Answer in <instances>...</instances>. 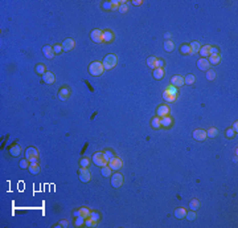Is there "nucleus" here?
Wrapping results in <instances>:
<instances>
[{"label":"nucleus","instance_id":"ea45409f","mask_svg":"<svg viewBox=\"0 0 238 228\" xmlns=\"http://www.w3.org/2000/svg\"><path fill=\"white\" fill-rule=\"evenodd\" d=\"M185 217H187L188 220L189 221H192V220H195L196 219V214H195V211H189V212H187V215H185Z\"/></svg>","mask_w":238,"mask_h":228},{"label":"nucleus","instance_id":"f257e3e1","mask_svg":"<svg viewBox=\"0 0 238 228\" xmlns=\"http://www.w3.org/2000/svg\"><path fill=\"white\" fill-rule=\"evenodd\" d=\"M103 70H105V69H103V65H102V62H99V61L91 62L90 66H89V73L94 77L101 76L102 73H103Z\"/></svg>","mask_w":238,"mask_h":228},{"label":"nucleus","instance_id":"8fccbe9b","mask_svg":"<svg viewBox=\"0 0 238 228\" xmlns=\"http://www.w3.org/2000/svg\"><path fill=\"white\" fill-rule=\"evenodd\" d=\"M167 89H168V90H170L171 93L173 94V96H176V97H177V90H176V88H175V86H172V85H170V86L167 88Z\"/></svg>","mask_w":238,"mask_h":228},{"label":"nucleus","instance_id":"c756f323","mask_svg":"<svg viewBox=\"0 0 238 228\" xmlns=\"http://www.w3.org/2000/svg\"><path fill=\"white\" fill-rule=\"evenodd\" d=\"M151 126L154 127V129H159V127L162 126V125H160V117H154V118H152Z\"/></svg>","mask_w":238,"mask_h":228},{"label":"nucleus","instance_id":"37998d69","mask_svg":"<svg viewBox=\"0 0 238 228\" xmlns=\"http://www.w3.org/2000/svg\"><path fill=\"white\" fill-rule=\"evenodd\" d=\"M110 4H111V11H115V9H118V8H119V1H118V0H111Z\"/></svg>","mask_w":238,"mask_h":228},{"label":"nucleus","instance_id":"423d86ee","mask_svg":"<svg viewBox=\"0 0 238 228\" xmlns=\"http://www.w3.org/2000/svg\"><path fill=\"white\" fill-rule=\"evenodd\" d=\"M122 166H123V162L120 158L114 156V158H111V159L108 160V167L111 170H119V168H122Z\"/></svg>","mask_w":238,"mask_h":228},{"label":"nucleus","instance_id":"6ab92c4d","mask_svg":"<svg viewBox=\"0 0 238 228\" xmlns=\"http://www.w3.org/2000/svg\"><path fill=\"white\" fill-rule=\"evenodd\" d=\"M185 215H187V211H185L183 207H179V208L175 210V216H176L177 219H184Z\"/></svg>","mask_w":238,"mask_h":228},{"label":"nucleus","instance_id":"ddd939ff","mask_svg":"<svg viewBox=\"0 0 238 228\" xmlns=\"http://www.w3.org/2000/svg\"><path fill=\"white\" fill-rule=\"evenodd\" d=\"M61 45H62V49L65 52L72 51L73 48H74V40H73V39H66V40H64V43H62Z\"/></svg>","mask_w":238,"mask_h":228},{"label":"nucleus","instance_id":"5fc2aeb1","mask_svg":"<svg viewBox=\"0 0 238 228\" xmlns=\"http://www.w3.org/2000/svg\"><path fill=\"white\" fill-rule=\"evenodd\" d=\"M103 8H105V9H111V4H110V1H105V3H103Z\"/></svg>","mask_w":238,"mask_h":228},{"label":"nucleus","instance_id":"4be33fe9","mask_svg":"<svg viewBox=\"0 0 238 228\" xmlns=\"http://www.w3.org/2000/svg\"><path fill=\"white\" fill-rule=\"evenodd\" d=\"M189 47H191V54H195V53H198V52H200L201 45H200V43H197V41H193Z\"/></svg>","mask_w":238,"mask_h":228},{"label":"nucleus","instance_id":"20e7f679","mask_svg":"<svg viewBox=\"0 0 238 228\" xmlns=\"http://www.w3.org/2000/svg\"><path fill=\"white\" fill-rule=\"evenodd\" d=\"M37 156H39V152L35 147H29L27 148L25 151V158L29 160L31 163H37Z\"/></svg>","mask_w":238,"mask_h":228},{"label":"nucleus","instance_id":"79ce46f5","mask_svg":"<svg viewBox=\"0 0 238 228\" xmlns=\"http://www.w3.org/2000/svg\"><path fill=\"white\" fill-rule=\"evenodd\" d=\"M29 163H31V162H29V160L25 158V159L20 160V167H21V168H28V167H29Z\"/></svg>","mask_w":238,"mask_h":228},{"label":"nucleus","instance_id":"e433bc0d","mask_svg":"<svg viewBox=\"0 0 238 228\" xmlns=\"http://www.w3.org/2000/svg\"><path fill=\"white\" fill-rule=\"evenodd\" d=\"M97 223H98V221L93 220L91 217H87L86 220H85V225H86V227H95V225H97Z\"/></svg>","mask_w":238,"mask_h":228},{"label":"nucleus","instance_id":"3c124183","mask_svg":"<svg viewBox=\"0 0 238 228\" xmlns=\"http://www.w3.org/2000/svg\"><path fill=\"white\" fill-rule=\"evenodd\" d=\"M89 217H91L93 220H95V221H98L99 220V215L97 214V212H90V216Z\"/></svg>","mask_w":238,"mask_h":228},{"label":"nucleus","instance_id":"393cba45","mask_svg":"<svg viewBox=\"0 0 238 228\" xmlns=\"http://www.w3.org/2000/svg\"><path fill=\"white\" fill-rule=\"evenodd\" d=\"M171 123H172V118H171L170 116L163 117L162 120H160V125H162V126H164V127H168Z\"/></svg>","mask_w":238,"mask_h":228},{"label":"nucleus","instance_id":"9b49d317","mask_svg":"<svg viewBox=\"0 0 238 228\" xmlns=\"http://www.w3.org/2000/svg\"><path fill=\"white\" fill-rule=\"evenodd\" d=\"M183 84H184V78L181 76H173L172 78H171V85L175 88L183 86Z\"/></svg>","mask_w":238,"mask_h":228},{"label":"nucleus","instance_id":"bb28decb","mask_svg":"<svg viewBox=\"0 0 238 228\" xmlns=\"http://www.w3.org/2000/svg\"><path fill=\"white\" fill-rule=\"evenodd\" d=\"M28 170H29V173H31V174H39L40 167H39V164H37V163H31V164H29V167H28Z\"/></svg>","mask_w":238,"mask_h":228},{"label":"nucleus","instance_id":"a19ab883","mask_svg":"<svg viewBox=\"0 0 238 228\" xmlns=\"http://www.w3.org/2000/svg\"><path fill=\"white\" fill-rule=\"evenodd\" d=\"M85 217H82V216H77V219H76V225L77 227H79V225H82V224H85Z\"/></svg>","mask_w":238,"mask_h":228},{"label":"nucleus","instance_id":"6e6d98bb","mask_svg":"<svg viewBox=\"0 0 238 228\" xmlns=\"http://www.w3.org/2000/svg\"><path fill=\"white\" fill-rule=\"evenodd\" d=\"M231 129H233V130L235 131V134H237V131H238V123L237 122L233 123V127H231Z\"/></svg>","mask_w":238,"mask_h":228},{"label":"nucleus","instance_id":"72a5a7b5","mask_svg":"<svg viewBox=\"0 0 238 228\" xmlns=\"http://www.w3.org/2000/svg\"><path fill=\"white\" fill-rule=\"evenodd\" d=\"M198 207H200V202H198L197 199H193V200H191V203H189V208H191L192 211H196V210H198Z\"/></svg>","mask_w":238,"mask_h":228},{"label":"nucleus","instance_id":"f8f14e48","mask_svg":"<svg viewBox=\"0 0 238 228\" xmlns=\"http://www.w3.org/2000/svg\"><path fill=\"white\" fill-rule=\"evenodd\" d=\"M156 114H158V117H166V116H168L170 114V108L167 105H162V106H159L158 108V110H156Z\"/></svg>","mask_w":238,"mask_h":228},{"label":"nucleus","instance_id":"864d4df0","mask_svg":"<svg viewBox=\"0 0 238 228\" xmlns=\"http://www.w3.org/2000/svg\"><path fill=\"white\" fill-rule=\"evenodd\" d=\"M68 225H69L68 220H61L60 221V224H58V227H68Z\"/></svg>","mask_w":238,"mask_h":228},{"label":"nucleus","instance_id":"2f4dec72","mask_svg":"<svg viewBox=\"0 0 238 228\" xmlns=\"http://www.w3.org/2000/svg\"><path fill=\"white\" fill-rule=\"evenodd\" d=\"M217 135H218V130L214 129V127H210L209 130L206 131V137H209V138H214V137H217Z\"/></svg>","mask_w":238,"mask_h":228},{"label":"nucleus","instance_id":"9d476101","mask_svg":"<svg viewBox=\"0 0 238 228\" xmlns=\"http://www.w3.org/2000/svg\"><path fill=\"white\" fill-rule=\"evenodd\" d=\"M90 212H91V211L89 210V208L82 207V208H79L78 211L74 212V216H82V217H85V219H87V217L90 216Z\"/></svg>","mask_w":238,"mask_h":228},{"label":"nucleus","instance_id":"dca6fc26","mask_svg":"<svg viewBox=\"0 0 238 228\" xmlns=\"http://www.w3.org/2000/svg\"><path fill=\"white\" fill-rule=\"evenodd\" d=\"M43 80L45 84H53L56 77H54V74L52 72H45V74H43Z\"/></svg>","mask_w":238,"mask_h":228},{"label":"nucleus","instance_id":"5701e85b","mask_svg":"<svg viewBox=\"0 0 238 228\" xmlns=\"http://www.w3.org/2000/svg\"><path fill=\"white\" fill-rule=\"evenodd\" d=\"M20 151H21V147L19 145H13L9 148V152H11V155H13V156H19L20 155Z\"/></svg>","mask_w":238,"mask_h":228},{"label":"nucleus","instance_id":"a878e982","mask_svg":"<svg viewBox=\"0 0 238 228\" xmlns=\"http://www.w3.org/2000/svg\"><path fill=\"white\" fill-rule=\"evenodd\" d=\"M209 49H210L209 45H204V47L200 48V52H198V53L201 54V57L205 58L206 56H209Z\"/></svg>","mask_w":238,"mask_h":228},{"label":"nucleus","instance_id":"13d9d810","mask_svg":"<svg viewBox=\"0 0 238 228\" xmlns=\"http://www.w3.org/2000/svg\"><path fill=\"white\" fill-rule=\"evenodd\" d=\"M164 37H166V39H171V33H166V35H164Z\"/></svg>","mask_w":238,"mask_h":228},{"label":"nucleus","instance_id":"49530a36","mask_svg":"<svg viewBox=\"0 0 238 228\" xmlns=\"http://www.w3.org/2000/svg\"><path fill=\"white\" fill-rule=\"evenodd\" d=\"M89 163H90V160L87 159V158H82L79 164H81V167H89Z\"/></svg>","mask_w":238,"mask_h":228},{"label":"nucleus","instance_id":"7ed1b4c3","mask_svg":"<svg viewBox=\"0 0 238 228\" xmlns=\"http://www.w3.org/2000/svg\"><path fill=\"white\" fill-rule=\"evenodd\" d=\"M93 162L94 164H97L99 167H103V166H107L108 164V160L105 158V154L103 152H95L93 155Z\"/></svg>","mask_w":238,"mask_h":228},{"label":"nucleus","instance_id":"de8ad7c7","mask_svg":"<svg viewBox=\"0 0 238 228\" xmlns=\"http://www.w3.org/2000/svg\"><path fill=\"white\" fill-rule=\"evenodd\" d=\"M103 154H105V158L107 160H110L111 159V158H114V154H112V151H110V150H107V151H105L103 152Z\"/></svg>","mask_w":238,"mask_h":228},{"label":"nucleus","instance_id":"4468645a","mask_svg":"<svg viewBox=\"0 0 238 228\" xmlns=\"http://www.w3.org/2000/svg\"><path fill=\"white\" fill-rule=\"evenodd\" d=\"M209 62H208V60L206 58H204V57H201L200 60L197 61V66H198V69L200 70H208L209 69Z\"/></svg>","mask_w":238,"mask_h":228},{"label":"nucleus","instance_id":"603ef678","mask_svg":"<svg viewBox=\"0 0 238 228\" xmlns=\"http://www.w3.org/2000/svg\"><path fill=\"white\" fill-rule=\"evenodd\" d=\"M210 54H218V49H217L216 47H210V49H209V56Z\"/></svg>","mask_w":238,"mask_h":228},{"label":"nucleus","instance_id":"c9c22d12","mask_svg":"<svg viewBox=\"0 0 238 228\" xmlns=\"http://www.w3.org/2000/svg\"><path fill=\"white\" fill-rule=\"evenodd\" d=\"M214 78H216V72L212 70V69H208V70H206V80L213 81Z\"/></svg>","mask_w":238,"mask_h":228},{"label":"nucleus","instance_id":"4d7b16f0","mask_svg":"<svg viewBox=\"0 0 238 228\" xmlns=\"http://www.w3.org/2000/svg\"><path fill=\"white\" fill-rule=\"evenodd\" d=\"M142 3H143L142 0H134V1H132V4H134V5H140Z\"/></svg>","mask_w":238,"mask_h":228},{"label":"nucleus","instance_id":"cd10ccee","mask_svg":"<svg viewBox=\"0 0 238 228\" xmlns=\"http://www.w3.org/2000/svg\"><path fill=\"white\" fill-rule=\"evenodd\" d=\"M101 174L103 175L105 178H110V177H111V168L108 167V164H107V166H103V167H102Z\"/></svg>","mask_w":238,"mask_h":228},{"label":"nucleus","instance_id":"f03ea898","mask_svg":"<svg viewBox=\"0 0 238 228\" xmlns=\"http://www.w3.org/2000/svg\"><path fill=\"white\" fill-rule=\"evenodd\" d=\"M102 65H103V69H112L116 65V56L115 54H107V56L103 58Z\"/></svg>","mask_w":238,"mask_h":228},{"label":"nucleus","instance_id":"6e6552de","mask_svg":"<svg viewBox=\"0 0 238 228\" xmlns=\"http://www.w3.org/2000/svg\"><path fill=\"white\" fill-rule=\"evenodd\" d=\"M123 185V177L120 174H114L111 177V186L114 188H119Z\"/></svg>","mask_w":238,"mask_h":228},{"label":"nucleus","instance_id":"473e14b6","mask_svg":"<svg viewBox=\"0 0 238 228\" xmlns=\"http://www.w3.org/2000/svg\"><path fill=\"white\" fill-rule=\"evenodd\" d=\"M164 49H166L167 52H172L173 49H175V45H173V43L171 40H167L166 43H164Z\"/></svg>","mask_w":238,"mask_h":228},{"label":"nucleus","instance_id":"a211bd4d","mask_svg":"<svg viewBox=\"0 0 238 228\" xmlns=\"http://www.w3.org/2000/svg\"><path fill=\"white\" fill-rule=\"evenodd\" d=\"M163 98H164L167 102H173L175 100H176V96H173V94L171 93L168 89H166V90H164V93H163Z\"/></svg>","mask_w":238,"mask_h":228},{"label":"nucleus","instance_id":"09e8293b","mask_svg":"<svg viewBox=\"0 0 238 228\" xmlns=\"http://www.w3.org/2000/svg\"><path fill=\"white\" fill-rule=\"evenodd\" d=\"M163 66H164V60H163V58H158V60H156V68L163 69Z\"/></svg>","mask_w":238,"mask_h":228},{"label":"nucleus","instance_id":"c03bdc74","mask_svg":"<svg viewBox=\"0 0 238 228\" xmlns=\"http://www.w3.org/2000/svg\"><path fill=\"white\" fill-rule=\"evenodd\" d=\"M53 51H54V53L56 54H58V53H61L64 49H62V45H60V44H56L53 47Z\"/></svg>","mask_w":238,"mask_h":228},{"label":"nucleus","instance_id":"7c9ffc66","mask_svg":"<svg viewBox=\"0 0 238 228\" xmlns=\"http://www.w3.org/2000/svg\"><path fill=\"white\" fill-rule=\"evenodd\" d=\"M156 57H148L147 58V65L151 69H156Z\"/></svg>","mask_w":238,"mask_h":228},{"label":"nucleus","instance_id":"1a4fd4ad","mask_svg":"<svg viewBox=\"0 0 238 228\" xmlns=\"http://www.w3.org/2000/svg\"><path fill=\"white\" fill-rule=\"evenodd\" d=\"M193 138H195L196 141H205L206 138V131L202 130V129H196L193 130Z\"/></svg>","mask_w":238,"mask_h":228},{"label":"nucleus","instance_id":"2eb2a0df","mask_svg":"<svg viewBox=\"0 0 238 228\" xmlns=\"http://www.w3.org/2000/svg\"><path fill=\"white\" fill-rule=\"evenodd\" d=\"M70 96V92H69L68 88H61L60 92H58V98L61 100V101H66Z\"/></svg>","mask_w":238,"mask_h":228},{"label":"nucleus","instance_id":"58836bf2","mask_svg":"<svg viewBox=\"0 0 238 228\" xmlns=\"http://www.w3.org/2000/svg\"><path fill=\"white\" fill-rule=\"evenodd\" d=\"M36 72L39 73V74H45V65H43V64H39V65L36 66Z\"/></svg>","mask_w":238,"mask_h":228},{"label":"nucleus","instance_id":"a18cd8bd","mask_svg":"<svg viewBox=\"0 0 238 228\" xmlns=\"http://www.w3.org/2000/svg\"><path fill=\"white\" fill-rule=\"evenodd\" d=\"M225 134H226V137H227V138H234L235 131L233 130V129H227V130L225 131Z\"/></svg>","mask_w":238,"mask_h":228},{"label":"nucleus","instance_id":"f704fd0d","mask_svg":"<svg viewBox=\"0 0 238 228\" xmlns=\"http://www.w3.org/2000/svg\"><path fill=\"white\" fill-rule=\"evenodd\" d=\"M180 52L181 54H191V47L188 44H184V45L180 47Z\"/></svg>","mask_w":238,"mask_h":228},{"label":"nucleus","instance_id":"0eeeda50","mask_svg":"<svg viewBox=\"0 0 238 228\" xmlns=\"http://www.w3.org/2000/svg\"><path fill=\"white\" fill-rule=\"evenodd\" d=\"M90 37L94 43H98V44L103 43V32H102L101 29H94L93 32H91Z\"/></svg>","mask_w":238,"mask_h":228},{"label":"nucleus","instance_id":"c85d7f7f","mask_svg":"<svg viewBox=\"0 0 238 228\" xmlns=\"http://www.w3.org/2000/svg\"><path fill=\"white\" fill-rule=\"evenodd\" d=\"M195 81H196V77L193 74H187L184 78V84H187V85H193Z\"/></svg>","mask_w":238,"mask_h":228},{"label":"nucleus","instance_id":"aec40b11","mask_svg":"<svg viewBox=\"0 0 238 228\" xmlns=\"http://www.w3.org/2000/svg\"><path fill=\"white\" fill-rule=\"evenodd\" d=\"M220 61H221V58H220V56L218 54H210L209 56V60H208V62L209 64H212V65H218L220 64Z\"/></svg>","mask_w":238,"mask_h":228},{"label":"nucleus","instance_id":"4c0bfd02","mask_svg":"<svg viewBox=\"0 0 238 228\" xmlns=\"http://www.w3.org/2000/svg\"><path fill=\"white\" fill-rule=\"evenodd\" d=\"M118 11L120 12V13H126V12L128 11V7H127V4L126 3H120V4H119Z\"/></svg>","mask_w":238,"mask_h":228},{"label":"nucleus","instance_id":"b1692460","mask_svg":"<svg viewBox=\"0 0 238 228\" xmlns=\"http://www.w3.org/2000/svg\"><path fill=\"white\" fill-rule=\"evenodd\" d=\"M154 77H155L156 80H162L163 77H164V70L162 68L154 69Z\"/></svg>","mask_w":238,"mask_h":228},{"label":"nucleus","instance_id":"412c9836","mask_svg":"<svg viewBox=\"0 0 238 228\" xmlns=\"http://www.w3.org/2000/svg\"><path fill=\"white\" fill-rule=\"evenodd\" d=\"M114 40V35H112L111 31H105L103 32V41L105 43H111Z\"/></svg>","mask_w":238,"mask_h":228},{"label":"nucleus","instance_id":"f3484780","mask_svg":"<svg viewBox=\"0 0 238 228\" xmlns=\"http://www.w3.org/2000/svg\"><path fill=\"white\" fill-rule=\"evenodd\" d=\"M43 53H44V56H45L47 58H53V56H54L53 48L49 47V45H45V47L43 48Z\"/></svg>","mask_w":238,"mask_h":228},{"label":"nucleus","instance_id":"39448f33","mask_svg":"<svg viewBox=\"0 0 238 228\" xmlns=\"http://www.w3.org/2000/svg\"><path fill=\"white\" fill-rule=\"evenodd\" d=\"M91 179V174L89 168L87 167H81L79 168V181L83 182V183H87V182H90Z\"/></svg>","mask_w":238,"mask_h":228}]
</instances>
